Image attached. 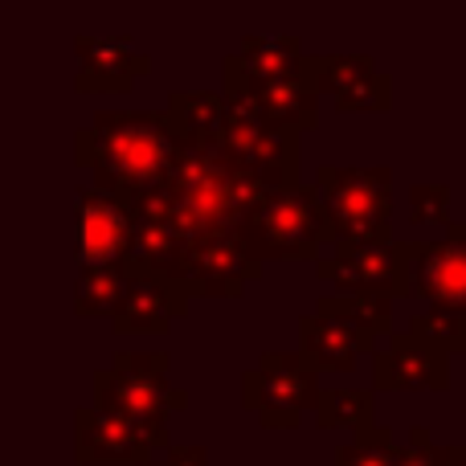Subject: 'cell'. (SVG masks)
Returning <instances> with one entry per match:
<instances>
[{
    "label": "cell",
    "instance_id": "obj_14",
    "mask_svg": "<svg viewBox=\"0 0 466 466\" xmlns=\"http://www.w3.org/2000/svg\"><path fill=\"white\" fill-rule=\"evenodd\" d=\"M156 446L131 418L106 410V405H86L74 413V462L78 466H152Z\"/></svg>",
    "mask_w": 466,
    "mask_h": 466
},
{
    "label": "cell",
    "instance_id": "obj_25",
    "mask_svg": "<svg viewBox=\"0 0 466 466\" xmlns=\"http://www.w3.org/2000/svg\"><path fill=\"white\" fill-rule=\"evenodd\" d=\"M410 331L442 344L446 352H466V307H459V311H438V307H430V311L413 315Z\"/></svg>",
    "mask_w": 466,
    "mask_h": 466
},
{
    "label": "cell",
    "instance_id": "obj_1",
    "mask_svg": "<svg viewBox=\"0 0 466 466\" xmlns=\"http://www.w3.org/2000/svg\"><path fill=\"white\" fill-rule=\"evenodd\" d=\"M180 152L185 136L168 111H98L90 127L74 136V164L123 201L168 185Z\"/></svg>",
    "mask_w": 466,
    "mask_h": 466
},
{
    "label": "cell",
    "instance_id": "obj_17",
    "mask_svg": "<svg viewBox=\"0 0 466 466\" xmlns=\"http://www.w3.org/2000/svg\"><path fill=\"white\" fill-rule=\"evenodd\" d=\"M221 78H226V86L246 90L266 119L282 123V127L299 131V136L311 131V127H319V86L311 82V74L307 70L303 74H287V78H270V82H249L226 62L221 66Z\"/></svg>",
    "mask_w": 466,
    "mask_h": 466
},
{
    "label": "cell",
    "instance_id": "obj_12",
    "mask_svg": "<svg viewBox=\"0 0 466 466\" xmlns=\"http://www.w3.org/2000/svg\"><path fill=\"white\" fill-rule=\"evenodd\" d=\"M74 226H78V266H119L131 254L136 218L123 197L98 185L74 193Z\"/></svg>",
    "mask_w": 466,
    "mask_h": 466
},
{
    "label": "cell",
    "instance_id": "obj_4",
    "mask_svg": "<svg viewBox=\"0 0 466 466\" xmlns=\"http://www.w3.org/2000/svg\"><path fill=\"white\" fill-rule=\"evenodd\" d=\"M168 352H119L111 369L95 372V401L131 418L156 451H168V418L188 405V393L168 380Z\"/></svg>",
    "mask_w": 466,
    "mask_h": 466
},
{
    "label": "cell",
    "instance_id": "obj_8",
    "mask_svg": "<svg viewBox=\"0 0 466 466\" xmlns=\"http://www.w3.org/2000/svg\"><path fill=\"white\" fill-rule=\"evenodd\" d=\"M172 274L193 290V299H238L249 282L262 279V262L246 249L238 229H226L188 238Z\"/></svg>",
    "mask_w": 466,
    "mask_h": 466
},
{
    "label": "cell",
    "instance_id": "obj_18",
    "mask_svg": "<svg viewBox=\"0 0 466 466\" xmlns=\"http://www.w3.org/2000/svg\"><path fill=\"white\" fill-rule=\"evenodd\" d=\"M369 348L372 339H364L360 331H352L348 323L331 319V315L315 311L299 319V352L319 372H348L356 364V356H364Z\"/></svg>",
    "mask_w": 466,
    "mask_h": 466
},
{
    "label": "cell",
    "instance_id": "obj_5",
    "mask_svg": "<svg viewBox=\"0 0 466 466\" xmlns=\"http://www.w3.org/2000/svg\"><path fill=\"white\" fill-rule=\"evenodd\" d=\"M315 197L331 226V246H360V241H393V172L389 168H331L315 172Z\"/></svg>",
    "mask_w": 466,
    "mask_h": 466
},
{
    "label": "cell",
    "instance_id": "obj_19",
    "mask_svg": "<svg viewBox=\"0 0 466 466\" xmlns=\"http://www.w3.org/2000/svg\"><path fill=\"white\" fill-rule=\"evenodd\" d=\"M226 62L241 78L270 82V78H287V74H303L307 49L299 37H241L238 54H229Z\"/></svg>",
    "mask_w": 466,
    "mask_h": 466
},
{
    "label": "cell",
    "instance_id": "obj_28",
    "mask_svg": "<svg viewBox=\"0 0 466 466\" xmlns=\"http://www.w3.org/2000/svg\"><path fill=\"white\" fill-rule=\"evenodd\" d=\"M160 466H209V454H205V446H177L172 442L168 451H164Z\"/></svg>",
    "mask_w": 466,
    "mask_h": 466
},
{
    "label": "cell",
    "instance_id": "obj_15",
    "mask_svg": "<svg viewBox=\"0 0 466 466\" xmlns=\"http://www.w3.org/2000/svg\"><path fill=\"white\" fill-rule=\"evenodd\" d=\"M410 282L438 311L466 307V229L451 221L446 241L410 246Z\"/></svg>",
    "mask_w": 466,
    "mask_h": 466
},
{
    "label": "cell",
    "instance_id": "obj_23",
    "mask_svg": "<svg viewBox=\"0 0 466 466\" xmlns=\"http://www.w3.org/2000/svg\"><path fill=\"white\" fill-rule=\"evenodd\" d=\"M315 421L323 430H360L372 426V393L369 389H328L315 401Z\"/></svg>",
    "mask_w": 466,
    "mask_h": 466
},
{
    "label": "cell",
    "instance_id": "obj_24",
    "mask_svg": "<svg viewBox=\"0 0 466 466\" xmlns=\"http://www.w3.org/2000/svg\"><path fill=\"white\" fill-rule=\"evenodd\" d=\"M397 442L389 430H360L356 434V442L339 446L336 454V466H397Z\"/></svg>",
    "mask_w": 466,
    "mask_h": 466
},
{
    "label": "cell",
    "instance_id": "obj_10",
    "mask_svg": "<svg viewBox=\"0 0 466 466\" xmlns=\"http://www.w3.org/2000/svg\"><path fill=\"white\" fill-rule=\"evenodd\" d=\"M193 303V290L177 274H156L127 266L119 307L111 315L115 336H164Z\"/></svg>",
    "mask_w": 466,
    "mask_h": 466
},
{
    "label": "cell",
    "instance_id": "obj_30",
    "mask_svg": "<svg viewBox=\"0 0 466 466\" xmlns=\"http://www.w3.org/2000/svg\"><path fill=\"white\" fill-rule=\"evenodd\" d=\"M152 466H160V462H152Z\"/></svg>",
    "mask_w": 466,
    "mask_h": 466
},
{
    "label": "cell",
    "instance_id": "obj_13",
    "mask_svg": "<svg viewBox=\"0 0 466 466\" xmlns=\"http://www.w3.org/2000/svg\"><path fill=\"white\" fill-rule=\"evenodd\" d=\"M307 74L344 115H380L393 106V78L364 54H307Z\"/></svg>",
    "mask_w": 466,
    "mask_h": 466
},
{
    "label": "cell",
    "instance_id": "obj_22",
    "mask_svg": "<svg viewBox=\"0 0 466 466\" xmlns=\"http://www.w3.org/2000/svg\"><path fill=\"white\" fill-rule=\"evenodd\" d=\"M319 315H331V319L348 323L352 331H360L364 339L389 336V323H393V307H389L385 295H323L315 303Z\"/></svg>",
    "mask_w": 466,
    "mask_h": 466
},
{
    "label": "cell",
    "instance_id": "obj_6",
    "mask_svg": "<svg viewBox=\"0 0 466 466\" xmlns=\"http://www.w3.org/2000/svg\"><path fill=\"white\" fill-rule=\"evenodd\" d=\"M226 127L218 144L262 185H299V131L266 119L258 103L238 86H226Z\"/></svg>",
    "mask_w": 466,
    "mask_h": 466
},
{
    "label": "cell",
    "instance_id": "obj_26",
    "mask_svg": "<svg viewBox=\"0 0 466 466\" xmlns=\"http://www.w3.org/2000/svg\"><path fill=\"white\" fill-rule=\"evenodd\" d=\"M451 188L446 185H413L410 188V221L413 226H438L446 221Z\"/></svg>",
    "mask_w": 466,
    "mask_h": 466
},
{
    "label": "cell",
    "instance_id": "obj_20",
    "mask_svg": "<svg viewBox=\"0 0 466 466\" xmlns=\"http://www.w3.org/2000/svg\"><path fill=\"white\" fill-rule=\"evenodd\" d=\"M164 111L188 144H213L226 127V95L218 90H172Z\"/></svg>",
    "mask_w": 466,
    "mask_h": 466
},
{
    "label": "cell",
    "instance_id": "obj_2",
    "mask_svg": "<svg viewBox=\"0 0 466 466\" xmlns=\"http://www.w3.org/2000/svg\"><path fill=\"white\" fill-rule=\"evenodd\" d=\"M270 185L246 172L226 147L213 144H188L177 160V172L164 185V205H168V221L185 238H201V233H226L238 229L241 218L254 209Z\"/></svg>",
    "mask_w": 466,
    "mask_h": 466
},
{
    "label": "cell",
    "instance_id": "obj_29",
    "mask_svg": "<svg viewBox=\"0 0 466 466\" xmlns=\"http://www.w3.org/2000/svg\"><path fill=\"white\" fill-rule=\"evenodd\" d=\"M451 466H466V451H454V459H451Z\"/></svg>",
    "mask_w": 466,
    "mask_h": 466
},
{
    "label": "cell",
    "instance_id": "obj_11",
    "mask_svg": "<svg viewBox=\"0 0 466 466\" xmlns=\"http://www.w3.org/2000/svg\"><path fill=\"white\" fill-rule=\"evenodd\" d=\"M74 90L78 95H127L139 78L152 74V54L127 33H82L74 37Z\"/></svg>",
    "mask_w": 466,
    "mask_h": 466
},
{
    "label": "cell",
    "instance_id": "obj_16",
    "mask_svg": "<svg viewBox=\"0 0 466 466\" xmlns=\"http://www.w3.org/2000/svg\"><path fill=\"white\" fill-rule=\"evenodd\" d=\"M446 348L434 339L418 336H393L385 352L372 360V385L385 393H401V389H446Z\"/></svg>",
    "mask_w": 466,
    "mask_h": 466
},
{
    "label": "cell",
    "instance_id": "obj_3",
    "mask_svg": "<svg viewBox=\"0 0 466 466\" xmlns=\"http://www.w3.org/2000/svg\"><path fill=\"white\" fill-rule=\"evenodd\" d=\"M238 238L258 262H319V249L331 241L328 213L311 185L270 188L254 209L241 218Z\"/></svg>",
    "mask_w": 466,
    "mask_h": 466
},
{
    "label": "cell",
    "instance_id": "obj_21",
    "mask_svg": "<svg viewBox=\"0 0 466 466\" xmlns=\"http://www.w3.org/2000/svg\"><path fill=\"white\" fill-rule=\"evenodd\" d=\"M123 282H127V262L119 266H78L74 279V311L82 319H111L119 307Z\"/></svg>",
    "mask_w": 466,
    "mask_h": 466
},
{
    "label": "cell",
    "instance_id": "obj_27",
    "mask_svg": "<svg viewBox=\"0 0 466 466\" xmlns=\"http://www.w3.org/2000/svg\"><path fill=\"white\" fill-rule=\"evenodd\" d=\"M451 459H454V451H442V446H434L426 430L418 426L410 434V442H405V451L397 454V466H451Z\"/></svg>",
    "mask_w": 466,
    "mask_h": 466
},
{
    "label": "cell",
    "instance_id": "obj_9",
    "mask_svg": "<svg viewBox=\"0 0 466 466\" xmlns=\"http://www.w3.org/2000/svg\"><path fill=\"white\" fill-rule=\"evenodd\" d=\"M323 282L339 287L344 295H385L397 299L413 290L410 282V246L397 241H360V246H336L331 258L315 262Z\"/></svg>",
    "mask_w": 466,
    "mask_h": 466
},
{
    "label": "cell",
    "instance_id": "obj_7",
    "mask_svg": "<svg viewBox=\"0 0 466 466\" xmlns=\"http://www.w3.org/2000/svg\"><path fill=\"white\" fill-rule=\"evenodd\" d=\"M319 393V369L303 352H266L241 380L246 410H254L266 430H295Z\"/></svg>",
    "mask_w": 466,
    "mask_h": 466
}]
</instances>
